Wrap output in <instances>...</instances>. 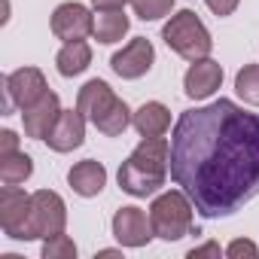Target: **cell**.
I'll list each match as a JSON object with an SVG mask.
<instances>
[{
  "mask_svg": "<svg viewBox=\"0 0 259 259\" xmlns=\"http://www.w3.org/2000/svg\"><path fill=\"white\" fill-rule=\"evenodd\" d=\"M28 217H31V195L19 186L0 189V226L16 241H28Z\"/></svg>",
  "mask_w": 259,
  "mask_h": 259,
  "instance_id": "obj_8",
  "label": "cell"
},
{
  "mask_svg": "<svg viewBox=\"0 0 259 259\" xmlns=\"http://www.w3.org/2000/svg\"><path fill=\"white\" fill-rule=\"evenodd\" d=\"M82 141H85V116H82L79 110H61L58 122L52 125V132H49V138H46L49 150H55V153H70V150L82 147Z\"/></svg>",
  "mask_w": 259,
  "mask_h": 259,
  "instance_id": "obj_14",
  "label": "cell"
},
{
  "mask_svg": "<svg viewBox=\"0 0 259 259\" xmlns=\"http://www.w3.org/2000/svg\"><path fill=\"white\" fill-rule=\"evenodd\" d=\"M67 183L76 195L82 198H95L101 195V189L107 186V168L95 159H85V162H76L70 171H67Z\"/></svg>",
  "mask_w": 259,
  "mask_h": 259,
  "instance_id": "obj_15",
  "label": "cell"
},
{
  "mask_svg": "<svg viewBox=\"0 0 259 259\" xmlns=\"http://www.w3.org/2000/svg\"><path fill=\"white\" fill-rule=\"evenodd\" d=\"M156 61V49L147 37H135L128 46H122L113 58H110V67L116 76L122 79H141Z\"/></svg>",
  "mask_w": 259,
  "mask_h": 259,
  "instance_id": "obj_10",
  "label": "cell"
},
{
  "mask_svg": "<svg viewBox=\"0 0 259 259\" xmlns=\"http://www.w3.org/2000/svg\"><path fill=\"white\" fill-rule=\"evenodd\" d=\"M76 110L107 138H119L125 128L132 125V119H135V113L128 110V104L122 98H116V92L104 79H89L79 89Z\"/></svg>",
  "mask_w": 259,
  "mask_h": 259,
  "instance_id": "obj_3",
  "label": "cell"
},
{
  "mask_svg": "<svg viewBox=\"0 0 259 259\" xmlns=\"http://www.w3.org/2000/svg\"><path fill=\"white\" fill-rule=\"evenodd\" d=\"M61 116V104H58V95L55 92H46L34 107L22 110V122H25V135L34 138V141H46L52 125L58 122Z\"/></svg>",
  "mask_w": 259,
  "mask_h": 259,
  "instance_id": "obj_13",
  "label": "cell"
},
{
  "mask_svg": "<svg viewBox=\"0 0 259 259\" xmlns=\"http://www.w3.org/2000/svg\"><path fill=\"white\" fill-rule=\"evenodd\" d=\"M125 4H132V0H92V7L98 13H116V10H125Z\"/></svg>",
  "mask_w": 259,
  "mask_h": 259,
  "instance_id": "obj_26",
  "label": "cell"
},
{
  "mask_svg": "<svg viewBox=\"0 0 259 259\" xmlns=\"http://www.w3.org/2000/svg\"><path fill=\"white\" fill-rule=\"evenodd\" d=\"M168 171H171V144L165 138H144L135 147V153L119 165V189L135 198H147L165 186Z\"/></svg>",
  "mask_w": 259,
  "mask_h": 259,
  "instance_id": "obj_2",
  "label": "cell"
},
{
  "mask_svg": "<svg viewBox=\"0 0 259 259\" xmlns=\"http://www.w3.org/2000/svg\"><path fill=\"white\" fill-rule=\"evenodd\" d=\"M171 180L207 220L259 195V113L229 98L180 113L171 132Z\"/></svg>",
  "mask_w": 259,
  "mask_h": 259,
  "instance_id": "obj_1",
  "label": "cell"
},
{
  "mask_svg": "<svg viewBox=\"0 0 259 259\" xmlns=\"http://www.w3.org/2000/svg\"><path fill=\"white\" fill-rule=\"evenodd\" d=\"M220 253H223V250H220V244H213V241H210V244L192 247V250H189V259H201V256H217V259H220Z\"/></svg>",
  "mask_w": 259,
  "mask_h": 259,
  "instance_id": "obj_27",
  "label": "cell"
},
{
  "mask_svg": "<svg viewBox=\"0 0 259 259\" xmlns=\"http://www.w3.org/2000/svg\"><path fill=\"white\" fill-rule=\"evenodd\" d=\"M73 256H76V244L64 232L43 241V259H73Z\"/></svg>",
  "mask_w": 259,
  "mask_h": 259,
  "instance_id": "obj_22",
  "label": "cell"
},
{
  "mask_svg": "<svg viewBox=\"0 0 259 259\" xmlns=\"http://www.w3.org/2000/svg\"><path fill=\"white\" fill-rule=\"evenodd\" d=\"M132 125L138 128L141 138H162L168 128H171V110L165 104H159V101H150L141 110H135Z\"/></svg>",
  "mask_w": 259,
  "mask_h": 259,
  "instance_id": "obj_16",
  "label": "cell"
},
{
  "mask_svg": "<svg viewBox=\"0 0 259 259\" xmlns=\"http://www.w3.org/2000/svg\"><path fill=\"white\" fill-rule=\"evenodd\" d=\"M31 174H34V162H31L28 153L16 150V153H4V156H0V180H4V186H19Z\"/></svg>",
  "mask_w": 259,
  "mask_h": 259,
  "instance_id": "obj_18",
  "label": "cell"
},
{
  "mask_svg": "<svg viewBox=\"0 0 259 259\" xmlns=\"http://www.w3.org/2000/svg\"><path fill=\"white\" fill-rule=\"evenodd\" d=\"M235 92L244 104L259 107V64H244L235 76Z\"/></svg>",
  "mask_w": 259,
  "mask_h": 259,
  "instance_id": "obj_20",
  "label": "cell"
},
{
  "mask_svg": "<svg viewBox=\"0 0 259 259\" xmlns=\"http://www.w3.org/2000/svg\"><path fill=\"white\" fill-rule=\"evenodd\" d=\"M55 64H58V73L61 76H79L92 64V46L85 40L64 43V49L55 55Z\"/></svg>",
  "mask_w": 259,
  "mask_h": 259,
  "instance_id": "obj_17",
  "label": "cell"
},
{
  "mask_svg": "<svg viewBox=\"0 0 259 259\" xmlns=\"http://www.w3.org/2000/svg\"><path fill=\"white\" fill-rule=\"evenodd\" d=\"M204 4H207V10L213 13V16H232L235 10H238V4H241V0H204Z\"/></svg>",
  "mask_w": 259,
  "mask_h": 259,
  "instance_id": "obj_24",
  "label": "cell"
},
{
  "mask_svg": "<svg viewBox=\"0 0 259 259\" xmlns=\"http://www.w3.org/2000/svg\"><path fill=\"white\" fill-rule=\"evenodd\" d=\"M220 85H223V67H220V61H213V58H198V61H192L189 70H186V76H183V92H186V98H192V101L210 98Z\"/></svg>",
  "mask_w": 259,
  "mask_h": 259,
  "instance_id": "obj_12",
  "label": "cell"
},
{
  "mask_svg": "<svg viewBox=\"0 0 259 259\" xmlns=\"http://www.w3.org/2000/svg\"><path fill=\"white\" fill-rule=\"evenodd\" d=\"M153 235H156L153 223L141 207L128 204V207H119L113 213V238L122 247H147L153 241Z\"/></svg>",
  "mask_w": 259,
  "mask_h": 259,
  "instance_id": "obj_9",
  "label": "cell"
},
{
  "mask_svg": "<svg viewBox=\"0 0 259 259\" xmlns=\"http://www.w3.org/2000/svg\"><path fill=\"white\" fill-rule=\"evenodd\" d=\"M135 16L144 22H159L174 10V0H132Z\"/></svg>",
  "mask_w": 259,
  "mask_h": 259,
  "instance_id": "obj_21",
  "label": "cell"
},
{
  "mask_svg": "<svg viewBox=\"0 0 259 259\" xmlns=\"http://www.w3.org/2000/svg\"><path fill=\"white\" fill-rule=\"evenodd\" d=\"M226 256H229V259H256V256H259V247H256L253 241L238 238V241H232V244L226 247Z\"/></svg>",
  "mask_w": 259,
  "mask_h": 259,
  "instance_id": "obj_23",
  "label": "cell"
},
{
  "mask_svg": "<svg viewBox=\"0 0 259 259\" xmlns=\"http://www.w3.org/2000/svg\"><path fill=\"white\" fill-rule=\"evenodd\" d=\"M4 92H7V104L4 107H7V113H13V110L34 107L49 92V85H46L43 70H37V67H19V70H13L4 79Z\"/></svg>",
  "mask_w": 259,
  "mask_h": 259,
  "instance_id": "obj_7",
  "label": "cell"
},
{
  "mask_svg": "<svg viewBox=\"0 0 259 259\" xmlns=\"http://www.w3.org/2000/svg\"><path fill=\"white\" fill-rule=\"evenodd\" d=\"M192 198L180 189H171V192H162L153 204H150V223H153V232L156 238L162 241H180L192 232Z\"/></svg>",
  "mask_w": 259,
  "mask_h": 259,
  "instance_id": "obj_5",
  "label": "cell"
},
{
  "mask_svg": "<svg viewBox=\"0 0 259 259\" xmlns=\"http://www.w3.org/2000/svg\"><path fill=\"white\" fill-rule=\"evenodd\" d=\"M16 150H19L16 132H10V128H7V132H0V156H4V153H16Z\"/></svg>",
  "mask_w": 259,
  "mask_h": 259,
  "instance_id": "obj_25",
  "label": "cell"
},
{
  "mask_svg": "<svg viewBox=\"0 0 259 259\" xmlns=\"http://www.w3.org/2000/svg\"><path fill=\"white\" fill-rule=\"evenodd\" d=\"M67 226V207L64 198L52 189H37L31 195V217H28V241L37 238H52L58 232H64Z\"/></svg>",
  "mask_w": 259,
  "mask_h": 259,
  "instance_id": "obj_6",
  "label": "cell"
},
{
  "mask_svg": "<svg viewBox=\"0 0 259 259\" xmlns=\"http://www.w3.org/2000/svg\"><path fill=\"white\" fill-rule=\"evenodd\" d=\"M125 34H128V16L122 10H116V13H98V19H95V40L98 43L110 46V43H119Z\"/></svg>",
  "mask_w": 259,
  "mask_h": 259,
  "instance_id": "obj_19",
  "label": "cell"
},
{
  "mask_svg": "<svg viewBox=\"0 0 259 259\" xmlns=\"http://www.w3.org/2000/svg\"><path fill=\"white\" fill-rule=\"evenodd\" d=\"M52 34L64 43L85 40L89 34H95V16L82 4H61L52 13Z\"/></svg>",
  "mask_w": 259,
  "mask_h": 259,
  "instance_id": "obj_11",
  "label": "cell"
},
{
  "mask_svg": "<svg viewBox=\"0 0 259 259\" xmlns=\"http://www.w3.org/2000/svg\"><path fill=\"white\" fill-rule=\"evenodd\" d=\"M162 40L168 43L171 52H177L186 61H198L207 58L213 49L210 31L204 28V22L192 13V10H180L177 16H171V22L162 28Z\"/></svg>",
  "mask_w": 259,
  "mask_h": 259,
  "instance_id": "obj_4",
  "label": "cell"
}]
</instances>
